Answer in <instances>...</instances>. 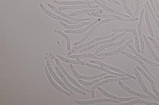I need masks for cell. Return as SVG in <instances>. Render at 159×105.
Returning <instances> with one entry per match:
<instances>
[{
    "label": "cell",
    "instance_id": "1",
    "mask_svg": "<svg viewBox=\"0 0 159 105\" xmlns=\"http://www.w3.org/2000/svg\"><path fill=\"white\" fill-rule=\"evenodd\" d=\"M115 34H116V32H113V33L111 34L105 35V36H102V37L95 38L94 39H93L92 40H90L89 42H87V43H82L81 45H79L75 46V47H73V48L68 52V53L67 55H70L71 54H73V53L75 52L76 50H80V49H82V48H83L88 47L89 46L92 45L93 43H95V42H98V41H102V40H105L111 39V38L113 37V36H114Z\"/></svg>",
    "mask_w": 159,
    "mask_h": 105
},
{
    "label": "cell",
    "instance_id": "2",
    "mask_svg": "<svg viewBox=\"0 0 159 105\" xmlns=\"http://www.w3.org/2000/svg\"><path fill=\"white\" fill-rule=\"evenodd\" d=\"M87 14L89 16H93L96 17H100V18H111L113 19H116L118 21H123V22H135L138 21L139 19L138 18H126V17H123L119 16L115 14H99L98 12L96 13H88Z\"/></svg>",
    "mask_w": 159,
    "mask_h": 105
},
{
    "label": "cell",
    "instance_id": "3",
    "mask_svg": "<svg viewBox=\"0 0 159 105\" xmlns=\"http://www.w3.org/2000/svg\"><path fill=\"white\" fill-rule=\"evenodd\" d=\"M55 61L56 62V64H57V67H59V69L61 70V71L63 72V74L65 75V76L67 77V79L69 80V82L72 83L74 85H75L76 87H78L79 89H80L82 91H84L86 92L89 93L90 92V90H88L87 89H84V87L81 86V85L79 83H78L77 81H76L74 79H73V77H71L68 73L67 72V71L66 70L63 66L61 64V63L60 62V60L57 59V58H55Z\"/></svg>",
    "mask_w": 159,
    "mask_h": 105
},
{
    "label": "cell",
    "instance_id": "4",
    "mask_svg": "<svg viewBox=\"0 0 159 105\" xmlns=\"http://www.w3.org/2000/svg\"><path fill=\"white\" fill-rule=\"evenodd\" d=\"M125 35V32H122L121 33H120L119 34L115 35L114 37L109 39L98 41V42H96L95 43H93L92 45L89 46L88 47L82 48L81 50H80V52L81 53V52H86V51H88L89 50H92L93 48L96 47L98 46L103 45H105V44H107V43H111V42H113L114 41H115L117 39H119V38Z\"/></svg>",
    "mask_w": 159,
    "mask_h": 105
},
{
    "label": "cell",
    "instance_id": "5",
    "mask_svg": "<svg viewBox=\"0 0 159 105\" xmlns=\"http://www.w3.org/2000/svg\"><path fill=\"white\" fill-rule=\"evenodd\" d=\"M114 21V19L111 18H105L104 19H103V20H100L98 22L96 23V24H95L92 27L88 30V32L86 33V34H84V37L82 38L79 41H77V42H76L74 43V45H81L82 43H84V41L92 34L93 32L95 30L96 28H98L100 25L102 24L107 23V22H111V21Z\"/></svg>",
    "mask_w": 159,
    "mask_h": 105
},
{
    "label": "cell",
    "instance_id": "6",
    "mask_svg": "<svg viewBox=\"0 0 159 105\" xmlns=\"http://www.w3.org/2000/svg\"><path fill=\"white\" fill-rule=\"evenodd\" d=\"M129 78L128 77H116V78H109V79H106L104 80H101L100 82L96 83V84L94 85L90 89V93L92 95V98H94L95 97V91L96 88H98L100 86H102L103 85L106 84L107 83L111 82H119V81H122V80H128Z\"/></svg>",
    "mask_w": 159,
    "mask_h": 105
},
{
    "label": "cell",
    "instance_id": "7",
    "mask_svg": "<svg viewBox=\"0 0 159 105\" xmlns=\"http://www.w3.org/2000/svg\"><path fill=\"white\" fill-rule=\"evenodd\" d=\"M90 63H93V64H98V66H101V67H105V68H107V69H109V70L114 71V72H117V73L121 74L124 75L125 76L128 77V78H129V79H134V80H136V79H136V77H135L133 76H132L131 75L128 74L127 72H124V71H122L121 70H120V69H118V68H115V67H112V66H109V65H107V64H105V63H103L102 62H101V61H99V60H92V61H90Z\"/></svg>",
    "mask_w": 159,
    "mask_h": 105
},
{
    "label": "cell",
    "instance_id": "8",
    "mask_svg": "<svg viewBox=\"0 0 159 105\" xmlns=\"http://www.w3.org/2000/svg\"><path fill=\"white\" fill-rule=\"evenodd\" d=\"M39 6H40V8L41 9L42 11H43V13L44 14H46L47 15H48V16L52 18L57 19V20L59 21L60 22H63L66 23L67 24H70V25L78 24V23L74 22H73V21H69L68 19L65 18H63L62 17L60 16L59 15L58 16V15H57V14H54L53 13L50 12V11L48 10V9H47L46 8L42 3H40Z\"/></svg>",
    "mask_w": 159,
    "mask_h": 105
},
{
    "label": "cell",
    "instance_id": "9",
    "mask_svg": "<svg viewBox=\"0 0 159 105\" xmlns=\"http://www.w3.org/2000/svg\"><path fill=\"white\" fill-rule=\"evenodd\" d=\"M133 70H134V74L135 75L136 79H137V80L138 81L139 83V84L140 85L141 87L142 88L144 92L146 93L148 95L150 96L152 99H154V100H155V101H157L158 103H159V98L157 97H156L155 95H153L150 91H149L148 89H147L146 86L144 84V82H143V79H142V77H141L140 75L139 74V72L137 70V69L134 68L133 69Z\"/></svg>",
    "mask_w": 159,
    "mask_h": 105
},
{
    "label": "cell",
    "instance_id": "10",
    "mask_svg": "<svg viewBox=\"0 0 159 105\" xmlns=\"http://www.w3.org/2000/svg\"><path fill=\"white\" fill-rule=\"evenodd\" d=\"M47 5L49 6V8L52 9V10L54 11L55 13H57V14H58V15L62 17L65 18L69 19V21H73V22H76V23H80V22H87V21H90V18H89L81 19L75 18H73V17L70 16V15L66 14L65 13L61 12V11L59 10V9H57L55 6H52V4H48Z\"/></svg>",
    "mask_w": 159,
    "mask_h": 105
},
{
    "label": "cell",
    "instance_id": "11",
    "mask_svg": "<svg viewBox=\"0 0 159 105\" xmlns=\"http://www.w3.org/2000/svg\"><path fill=\"white\" fill-rule=\"evenodd\" d=\"M74 103H77L79 105H93L95 103H121L120 101H116L111 99H106V98H100V99H95L88 101H83V100H75Z\"/></svg>",
    "mask_w": 159,
    "mask_h": 105
},
{
    "label": "cell",
    "instance_id": "12",
    "mask_svg": "<svg viewBox=\"0 0 159 105\" xmlns=\"http://www.w3.org/2000/svg\"><path fill=\"white\" fill-rule=\"evenodd\" d=\"M144 13V9H143L141 11L139 19V23L138 24V25H137V30H138L137 33H138V35L139 38V40H140V43L141 45V52H143V51L144 45H145L143 38V34H142V32H141L143 16Z\"/></svg>",
    "mask_w": 159,
    "mask_h": 105
},
{
    "label": "cell",
    "instance_id": "13",
    "mask_svg": "<svg viewBox=\"0 0 159 105\" xmlns=\"http://www.w3.org/2000/svg\"><path fill=\"white\" fill-rule=\"evenodd\" d=\"M98 91H100L101 93H102L103 95H104L105 96L107 97L108 98H110V99H113L115 100L116 101H120V102H127V101H130L134 99H138V97H129V98H121V97H117L116 95H111L109 93L107 92L106 91L104 90L103 89L99 87H98Z\"/></svg>",
    "mask_w": 159,
    "mask_h": 105
},
{
    "label": "cell",
    "instance_id": "14",
    "mask_svg": "<svg viewBox=\"0 0 159 105\" xmlns=\"http://www.w3.org/2000/svg\"><path fill=\"white\" fill-rule=\"evenodd\" d=\"M133 39L129 40V41H127L126 43H125L122 46H120V47L117 48L116 50H114L111 52H107V53H103L99 54H98V57H108V56H111L115 55L116 54L119 53L120 52L122 51L123 50H125L126 48L128 47V46L130 45L131 43L133 42Z\"/></svg>",
    "mask_w": 159,
    "mask_h": 105
},
{
    "label": "cell",
    "instance_id": "15",
    "mask_svg": "<svg viewBox=\"0 0 159 105\" xmlns=\"http://www.w3.org/2000/svg\"><path fill=\"white\" fill-rule=\"evenodd\" d=\"M46 66L47 67V68H48L49 71L50 72L51 76H52L53 79H54L55 82H57L61 86L63 87L65 90H66V91H68V92H69L70 93V95H73L74 93L73 91L71 90H69V88H68L67 86L65 85V84L63 83V82H62V81L58 78V77L57 76V75L55 74V73L54 70H53L51 64H50V62H49V61H47Z\"/></svg>",
    "mask_w": 159,
    "mask_h": 105
},
{
    "label": "cell",
    "instance_id": "16",
    "mask_svg": "<svg viewBox=\"0 0 159 105\" xmlns=\"http://www.w3.org/2000/svg\"><path fill=\"white\" fill-rule=\"evenodd\" d=\"M70 68L71 69V72L73 73V74L78 79H84V80H94L96 79H98L99 77H101L107 75V73H103L101 74L98 75H95V76H84V75H81L79 74L75 69L74 68L73 65L70 64Z\"/></svg>",
    "mask_w": 159,
    "mask_h": 105
},
{
    "label": "cell",
    "instance_id": "17",
    "mask_svg": "<svg viewBox=\"0 0 159 105\" xmlns=\"http://www.w3.org/2000/svg\"><path fill=\"white\" fill-rule=\"evenodd\" d=\"M55 70H57V72L58 73V74L59 75L60 77H61V79L62 80L63 83H65V85H66L70 90H71L72 91L76 92L79 93H80V94H81V95H86V92L82 91L80 89H77V88H76L75 87L71 86V84H70V83L68 82V80L66 79V78L65 77V76H64L65 75L63 74V72L61 71V70L59 69L58 67H55Z\"/></svg>",
    "mask_w": 159,
    "mask_h": 105
},
{
    "label": "cell",
    "instance_id": "18",
    "mask_svg": "<svg viewBox=\"0 0 159 105\" xmlns=\"http://www.w3.org/2000/svg\"><path fill=\"white\" fill-rule=\"evenodd\" d=\"M130 39L131 38L130 37H126L124 38V39H122L121 41H119V42H113L111 43H107V44L101 45L100 47L98 48V50H96V52H95L94 55H97L100 52L102 51L103 50H105L107 48L111 47L113 46H119L123 45L125 42V41H127L128 40H130Z\"/></svg>",
    "mask_w": 159,
    "mask_h": 105
},
{
    "label": "cell",
    "instance_id": "19",
    "mask_svg": "<svg viewBox=\"0 0 159 105\" xmlns=\"http://www.w3.org/2000/svg\"><path fill=\"white\" fill-rule=\"evenodd\" d=\"M43 68H44V72H45V74L46 75V76L47 77V79H48V80L49 81V82H50V84H52V87H54L55 89H56V90H57V91H59V92L62 93L63 94L66 95H68V96H70V95H70V94H69V92H67V91H66L65 90H64L63 89H61L60 87L58 86V85L55 83V82H54V80H53V79H52V76L51 77V75H50V72H49V70H48V68H47V66H44Z\"/></svg>",
    "mask_w": 159,
    "mask_h": 105
},
{
    "label": "cell",
    "instance_id": "20",
    "mask_svg": "<svg viewBox=\"0 0 159 105\" xmlns=\"http://www.w3.org/2000/svg\"><path fill=\"white\" fill-rule=\"evenodd\" d=\"M118 84L119 85L120 87L123 89L124 90L127 92L129 93L130 95H135L136 97H138L139 98H141L142 99H151V97L150 96H148V95H143V94H141L140 93L136 92V91H134V90H133L131 89H130L129 87H126L125 85L121 81H119L118 82Z\"/></svg>",
    "mask_w": 159,
    "mask_h": 105
},
{
    "label": "cell",
    "instance_id": "21",
    "mask_svg": "<svg viewBox=\"0 0 159 105\" xmlns=\"http://www.w3.org/2000/svg\"><path fill=\"white\" fill-rule=\"evenodd\" d=\"M121 53L122 54L126 56H127V58H129L130 59L134 60V61H135V62H137V63H138L139 64H140V65L141 66V67H142V68H143V69L146 71V72L147 73V74H148L149 75V76H150L153 79H154V76L152 75V74H151V72H150L148 69H147V68L145 66L144 63H143V61H142L140 59H139L137 56H136L135 55H133L132 54H130L128 53L127 52H122L121 51Z\"/></svg>",
    "mask_w": 159,
    "mask_h": 105
},
{
    "label": "cell",
    "instance_id": "22",
    "mask_svg": "<svg viewBox=\"0 0 159 105\" xmlns=\"http://www.w3.org/2000/svg\"><path fill=\"white\" fill-rule=\"evenodd\" d=\"M98 5H73V6H65L59 7V10L60 11L66 10L68 9H84L98 8Z\"/></svg>",
    "mask_w": 159,
    "mask_h": 105
},
{
    "label": "cell",
    "instance_id": "23",
    "mask_svg": "<svg viewBox=\"0 0 159 105\" xmlns=\"http://www.w3.org/2000/svg\"><path fill=\"white\" fill-rule=\"evenodd\" d=\"M128 47H129V48L130 50L132 51V53L134 54L135 55L137 56L139 59H140L143 62H144V63H146V64H148V65H151V66H153V67L159 68V63H156L155 62H152V61H151L150 60L147 59L146 58H144L143 56L140 55V54H139V53L137 52V50H136L133 46H128Z\"/></svg>",
    "mask_w": 159,
    "mask_h": 105
},
{
    "label": "cell",
    "instance_id": "24",
    "mask_svg": "<svg viewBox=\"0 0 159 105\" xmlns=\"http://www.w3.org/2000/svg\"><path fill=\"white\" fill-rule=\"evenodd\" d=\"M94 2L95 3H96L98 6H99V7L102 8L103 9H104V10L106 11H108V12L111 13V14H115V15L123 17H126V18H130V17L129 15H126V14H123L122 13H120V12L118 11L114 10L113 9L109 8V7L107 6H106V5H105L104 4H103L102 3L99 2V1H97V0H94Z\"/></svg>",
    "mask_w": 159,
    "mask_h": 105
},
{
    "label": "cell",
    "instance_id": "25",
    "mask_svg": "<svg viewBox=\"0 0 159 105\" xmlns=\"http://www.w3.org/2000/svg\"><path fill=\"white\" fill-rule=\"evenodd\" d=\"M116 77H117V76H113V75H107V76H106L101 77H99L98 79H94V80H93L90 82H85V81H84L82 79H79L78 80V82L80 84L84 85H85V86H87V87H90V86H93L94 85L96 84V83L100 82L101 80H104V79H109V78H116Z\"/></svg>",
    "mask_w": 159,
    "mask_h": 105
},
{
    "label": "cell",
    "instance_id": "26",
    "mask_svg": "<svg viewBox=\"0 0 159 105\" xmlns=\"http://www.w3.org/2000/svg\"><path fill=\"white\" fill-rule=\"evenodd\" d=\"M86 66L87 67H89L90 68H93V69H95L96 70H101V71H103V72L107 73L108 74L111 75H113V76H116L117 77H124L125 76L123 75L119 74V73H117V72H114L111 71V70L108 69L107 68H105V67H103L100 66H98V65H95V64H92L91 63H86Z\"/></svg>",
    "mask_w": 159,
    "mask_h": 105
},
{
    "label": "cell",
    "instance_id": "27",
    "mask_svg": "<svg viewBox=\"0 0 159 105\" xmlns=\"http://www.w3.org/2000/svg\"><path fill=\"white\" fill-rule=\"evenodd\" d=\"M55 3L65 5V6H73V5H90L92 3V2H88V1H54Z\"/></svg>",
    "mask_w": 159,
    "mask_h": 105
},
{
    "label": "cell",
    "instance_id": "28",
    "mask_svg": "<svg viewBox=\"0 0 159 105\" xmlns=\"http://www.w3.org/2000/svg\"><path fill=\"white\" fill-rule=\"evenodd\" d=\"M67 57L69 59H84V58H91L94 60H102L105 59L103 57H98L92 54H84L81 55H67Z\"/></svg>",
    "mask_w": 159,
    "mask_h": 105
},
{
    "label": "cell",
    "instance_id": "29",
    "mask_svg": "<svg viewBox=\"0 0 159 105\" xmlns=\"http://www.w3.org/2000/svg\"><path fill=\"white\" fill-rule=\"evenodd\" d=\"M100 21V19H98V20L94 21V22H93L92 23L90 24L89 25H88V26H87L86 27L83 28V29H79V30H66V31H65V33H72V34H78L84 33V32H85L86 31H88L95 24H96V23Z\"/></svg>",
    "mask_w": 159,
    "mask_h": 105
},
{
    "label": "cell",
    "instance_id": "30",
    "mask_svg": "<svg viewBox=\"0 0 159 105\" xmlns=\"http://www.w3.org/2000/svg\"><path fill=\"white\" fill-rule=\"evenodd\" d=\"M92 23L91 22V21L89 22H82L81 23H79L78 24H75L74 25H69L66 23H64L63 22H60V23L63 27H65V29L67 30H77V29H80L82 27L86 26V25H89L90 24Z\"/></svg>",
    "mask_w": 159,
    "mask_h": 105
},
{
    "label": "cell",
    "instance_id": "31",
    "mask_svg": "<svg viewBox=\"0 0 159 105\" xmlns=\"http://www.w3.org/2000/svg\"><path fill=\"white\" fill-rule=\"evenodd\" d=\"M143 40H144V43H145V45L146 46L147 48V50H148L149 53L151 54V55H152V56L153 57V59H154L158 63H159V58L157 56L156 54L155 53V52L153 51V49H152V48L151 47L150 43H149V42L148 40L147 39V38L146 37V36L145 35V34H143Z\"/></svg>",
    "mask_w": 159,
    "mask_h": 105
},
{
    "label": "cell",
    "instance_id": "32",
    "mask_svg": "<svg viewBox=\"0 0 159 105\" xmlns=\"http://www.w3.org/2000/svg\"><path fill=\"white\" fill-rule=\"evenodd\" d=\"M136 104H139V105H158V103H151V102H148V101L142 100L140 99H135V100H132L130 101H127L125 103H120L121 105H136Z\"/></svg>",
    "mask_w": 159,
    "mask_h": 105
},
{
    "label": "cell",
    "instance_id": "33",
    "mask_svg": "<svg viewBox=\"0 0 159 105\" xmlns=\"http://www.w3.org/2000/svg\"><path fill=\"white\" fill-rule=\"evenodd\" d=\"M144 18H145V22H146V24L149 33L151 35V37H154V33H153V31L151 27V23L149 22V19L148 16V10L147 9V6L146 4H144Z\"/></svg>",
    "mask_w": 159,
    "mask_h": 105
},
{
    "label": "cell",
    "instance_id": "34",
    "mask_svg": "<svg viewBox=\"0 0 159 105\" xmlns=\"http://www.w3.org/2000/svg\"><path fill=\"white\" fill-rule=\"evenodd\" d=\"M56 57H57L59 60H60L61 61L66 62V63H69V64H80V65H82V66H86L85 63L83 62V61H81L68 59L64 58L63 56L60 55H57Z\"/></svg>",
    "mask_w": 159,
    "mask_h": 105
},
{
    "label": "cell",
    "instance_id": "35",
    "mask_svg": "<svg viewBox=\"0 0 159 105\" xmlns=\"http://www.w3.org/2000/svg\"><path fill=\"white\" fill-rule=\"evenodd\" d=\"M96 11H98L97 9H81L79 10L76 11L75 12L71 13L70 14V16L71 17H75L79 16L80 14H88V13H94Z\"/></svg>",
    "mask_w": 159,
    "mask_h": 105
},
{
    "label": "cell",
    "instance_id": "36",
    "mask_svg": "<svg viewBox=\"0 0 159 105\" xmlns=\"http://www.w3.org/2000/svg\"><path fill=\"white\" fill-rule=\"evenodd\" d=\"M54 32L55 33H58L59 34L62 36L66 40V43H67V50H69L70 49V40L69 37L66 34V33H64L63 32H62V31L59 30H54Z\"/></svg>",
    "mask_w": 159,
    "mask_h": 105
},
{
    "label": "cell",
    "instance_id": "37",
    "mask_svg": "<svg viewBox=\"0 0 159 105\" xmlns=\"http://www.w3.org/2000/svg\"><path fill=\"white\" fill-rule=\"evenodd\" d=\"M133 36L134 38V42H135V50H137L138 53L140 52V42H139V38L138 33L135 29H134V31L133 32Z\"/></svg>",
    "mask_w": 159,
    "mask_h": 105
},
{
    "label": "cell",
    "instance_id": "38",
    "mask_svg": "<svg viewBox=\"0 0 159 105\" xmlns=\"http://www.w3.org/2000/svg\"><path fill=\"white\" fill-rule=\"evenodd\" d=\"M136 68L137 69V70L139 71L142 74L143 76L148 80L149 82L151 84H155V83H154V80H153V79L146 72V71L144 70V69H143V68L139 67L138 66H136Z\"/></svg>",
    "mask_w": 159,
    "mask_h": 105
},
{
    "label": "cell",
    "instance_id": "39",
    "mask_svg": "<svg viewBox=\"0 0 159 105\" xmlns=\"http://www.w3.org/2000/svg\"><path fill=\"white\" fill-rule=\"evenodd\" d=\"M147 6V9H148V10L149 11V13L151 14L152 15V17L153 18L154 21L155 22V23H156V24L157 25V27L159 29V21L158 20V19L157 18V17L156 16L155 14L153 11V9L151 8L150 4L148 2H147L146 3Z\"/></svg>",
    "mask_w": 159,
    "mask_h": 105
},
{
    "label": "cell",
    "instance_id": "40",
    "mask_svg": "<svg viewBox=\"0 0 159 105\" xmlns=\"http://www.w3.org/2000/svg\"><path fill=\"white\" fill-rule=\"evenodd\" d=\"M134 29H129V28H115L111 30L112 32H128L133 33Z\"/></svg>",
    "mask_w": 159,
    "mask_h": 105
},
{
    "label": "cell",
    "instance_id": "41",
    "mask_svg": "<svg viewBox=\"0 0 159 105\" xmlns=\"http://www.w3.org/2000/svg\"><path fill=\"white\" fill-rule=\"evenodd\" d=\"M120 1L121 2L122 6H123L125 10L126 11L127 14L133 18L135 17V15L131 12V11L129 9L127 5L126 4V1L125 0H120Z\"/></svg>",
    "mask_w": 159,
    "mask_h": 105
},
{
    "label": "cell",
    "instance_id": "42",
    "mask_svg": "<svg viewBox=\"0 0 159 105\" xmlns=\"http://www.w3.org/2000/svg\"><path fill=\"white\" fill-rule=\"evenodd\" d=\"M149 1H150V2H151V6H152V8L153 9V11H154V13L155 15H156V16L157 17V19L159 20V13H158V11H157V8H156V6H155V3H154V0H149Z\"/></svg>",
    "mask_w": 159,
    "mask_h": 105
},
{
    "label": "cell",
    "instance_id": "43",
    "mask_svg": "<svg viewBox=\"0 0 159 105\" xmlns=\"http://www.w3.org/2000/svg\"><path fill=\"white\" fill-rule=\"evenodd\" d=\"M148 39L150 40V41L152 42V43H153V45L154 46L155 49L157 50V52L159 53V45L157 44V42L156 41V40H155L154 38H153V37H149Z\"/></svg>",
    "mask_w": 159,
    "mask_h": 105
},
{
    "label": "cell",
    "instance_id": "44",
    "mask_svg": "<svg viewBox=\"0 0 159 105\" xmlns=\"http://www.w3.org/2000/svg\"><path fill=\"white\" fill-rule=\"evenodd\" d=\"M134 2H135V11H134L133 14L134 15L136 14L138 12L139 10V8H140V5H139V0H134Z\"/></svg>",
    "mask_w": 159,
    "mask_h": 105
},
{
    "label": "cell",
    "instance_id": "45",
    "mask_svg": "<svg viewBox=\"0 0 159 105\" xmlns=\"http://www.w3.org/2000/svg\"><path fill=\"white\" fill-rule=\"evenodd\" d=\"M151 87H152V88L153 92L154 93L155 96L157 97L159 99V93L157 91V89L156 88L155 84H151Z\"/></svg>",
    "mask_w": 159,
    "mask_h": 105
},
{
    "label": "cell",
    "instance_id": "46",
    "mask_svg": "<svg viewBox=\"0 0 159 105\" xmlns=\"http://www.w3.org/2000/svg\"><path fill=\"white\" fill-rule=\"evenodd\" d=\"M106 1H107L108 2H110V3H111L117 4L118 6H119L120 5L119 2L117 1H116V0H106Z\"/></svg>",
    "mask_w": 159,
    "mask_h": 105
},
{
    "label": "cell",
    "instance_id": "47",
    "mask_svg": "<svg viewBox=\"0 0 159 105\" xmlns=\"http://www.w3.org/2000/svg\"><path fill=\"white\" fill-rule=\"evenodd\" d=\"M154 3H155V6H156V8H157V11H158V13H159V3L157 2V0H154Z\"/></svg>",
    "mask_w": 159,
    "mask_h": 105
},
{
    "label": "cell",
    "instance_id": "48",
    "mask_svg": "<svg viewBox=\"0 0 159 105\" xmlns=\"http://www.w3.org/2000/svg\"><path fill=\"white\" fill-rule=\"evenodd\" d=\"M97 1H98L99 2H101V3H102L103 4H106L107 3V2L105 1L104 0H97Z\"/></svg>",
    "mask_w": 159,
    "mask_h": 105
},
{
    "label": "cell",
    "instance_id": "49",
    "mask_svg": "<svg viewBox=\"0 0 159 105\" xmlns=\"http://www.w3.org/2000/svg\"><path fill=\"white\" fill-rule=\"evenodd\" d=\"M56 1H71V0H56Z\"/></svg>",
    "mask_w": 159,
    "mask_h": 105
},
{
    "label": "cell",
    "instance_id": "50",
    "mask_svg": "<svg viewBox=\"0 0 159 105\" xmlns=\"http://www.w3.org/2000/svg\"><path fill=\"white\" fill-rule=\"evenodd\" d=\"M157 40H159V38H157Z\"/></svg>",
    "mask_w": 159,
    "mask_h": 105
}]
</instances>
